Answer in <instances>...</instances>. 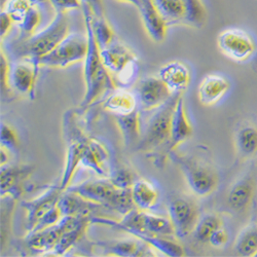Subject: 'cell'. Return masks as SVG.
Listing matches in <instances>:
<instances>
[{
    "instance_id": "obj_1",
    "label": "cell",
    "mask_w": 257,
    "mask_h": 257,
    "mask_svg": "<svg viewBox=\"0 0 257 257\" xmlns=\"http://www.w3.org/2000/svg\"><path fill=\"white\" fill-rule=\"evenodd\" d=\"M85 34L88 37V53L83 61V77L85 83V94L81 105L88 106L94 103L99 97L114 88V80L111 73L103 65L100 48L94 35L92 26L93 14L89 7L81 5Z\"/></svg>"
},
{
    "instance_id": "obj_2",
    "label": "cell",
    "mask_w": 257,
    "mask_h": 257,
    "mask_svg": "<svg viewBox=\"0 0 257 257\" xmlns=\"http://www.w3.org/2000/svg\"><path fill=\"white\" fill-rule=\"evenodd\" d=\"M181 96L180 92L173 93L162 106L156 109V113L147 123L142 140L137 145L138 151L152 153L154 160H156L155 164L160 168L165 165L164 151L170 140L173 114Z\"/></svg>"
},
{
    "instance_id": "obj_3",
    "label": "cell",
    "mask_w": 257,
    "mask_h": 257,
    "mask_svg": "<svg viewBox=\"0 0 257 257\" xmlns=\"http://www.w3.org/2000/svg\"><path fill=\"white\" fill-rule=\"evenodd\" d=\"M69 34V22L66 13L56 12L48 27L27 38L21 39L13 47V55L18 59H28L36 62L52 52Z\"/></svg>"
},
{
    "instance_id": "obj_4",
    "label": "cell",
    "mask_w": 257,
    "mask_h": 257,
    "mask_svg": "<svg viewBox=\"0 0 257 257\" xmlns=\"http://www.w3.org/2000/svg\"><path fill=\"white\" fill-rule=\"evenodd\" d=\"M67 190L75 192L89 201L101 204L106 208L112 209L121 215L137 208L132 199L131 188H118L109 178L89 180L75 186H69Z\"/></svg>"
},
{
    "instance_id": "obj_5",
    "label": "cell",
    "mask_w": 257,
    "mask_h": 257,
    "mask_svg": "<svg viewBox=\"0 0 257 257\" xmlns=\"http://www.w3.org/2000/svg\"><path fill=\"white\" fill-rule=\"evenodd\" d=\"M169 158L181 170L187 185L198 197H207L216 189L218 176L212 167L191 157L171 152Z\"/></svg>"
},
{
    "instance_id": "obj_6",
    "label": "cell",
    "mask_w": 257,
    "mask_h": 257,
    "mask_svg": "<svg viewBox=\"0 0 257 257\" xmlns=\"http://www.w3.org/2000/svg\"><path fill=\"white\" fill-rule=\"evenodd\" d=\"M88 53L87 34L69 33L49 54L41 57L36 65L51 68H65L74 63L84 61Z\"/></svg>"
},
{
    "instance_id": "obj_7",
    "label": "cell",
    "mask_w": 257,
    "mask_h": 257,
    "mask_svg": "<svg viewBox=\"0 0 257 257\" xmlns=\"http://www.w3.org/2000/svg\"><path fill=\"white\" fill-rule=\"evenodd\" d=\"M169 218L173 224L175 235L182 239L194 231L199 220L197 205L185 197H175L169 202Z\"/></svg>"
},
{
    "instance_id": "obj_8",
    "label": "cell",
    "mask_w": 257,
    "mask_h": 257,
    "mask_svg": "<svg viewBox=\"0 0 257 257\" xmlns=\"http://www.w3.org/2000/svg\"><path fill=\"white\" fill-rule=\"evenodd\" d=\"M217 44L225 56L238 62L249 59L256 49L250 35L240 29L224 30L219 34Z\"/></svg>"
},
{
    "instance_id": "obj_9",
    "label": "cell",
    "mask_w": 257,
    "mask_h": 257,
    "mask_svg": "<svg viewBox=\"0 0 257 257\" xmlns=\"http://www.w3.org/2000/svg\"><path fill=\"white\" fill-rule=\"evenodd\" d=\"M138 99L143 110H153L159 108L171 96L173 92L167 84L156 76H149L142 79L137 88Z\"/></svg>"
},
{
    "instance_id": "obj_10",
    "label": "cell",
    "mask_w": 257,
    "mask_h": 257,
    "mask_svg": "<svg viewBox=\"0 0 257 257\" xmlns=\"http://www.w3.org/2000/svg\"><path fill=\"white\" fill-rule=\"evenodd\" d=\"M26 60L16 62L11 66L10 85L19 94L33 97L39 66L33 61Z\"/></svg>"
},
{
    "instance_id": "obj_11",
    "label": "cell",
    "mask_w": 257,
    "mask_h": 257,
    "mask_svg": "<svg viewBox=\"0 0 257 257\" xmlns=\"http://www.w3.org/2000/svg\"><path fill=\"white\" fill-rule=\"evenodd\" d=\"M63 192L59 185L51 186L41 196L34 200L23 202L22 206L27 211V229L30 231L39 219L49 212L52 208L58 205Z\"/></svg>"
},
{
    "instance_id": "obj_12",
    "label": "cell",
    "mask_w": 257,
    "mask_h": 257,
    "mask_svg": "<svg viewBox=\"0 0 257 257\" xmlns=\"http://www.w3.org/2000/svg\"><path fill=\"white\" fill-rule=\"evenodd\" d=\"M192 135V126L187 117L185 111V105L183 101V97L181 96L176 104V108L173 114L172 119V127H171V136L169 143L164 151V159L169 158L171 152L175 149L189 139Z\"/></svg>"
},
{
    "instance_id": "obj_13",
    "label": "cell",
    "mask_w": 257,
    "mask_h": 257,
    "mask_svg": "<svg viewBox=\"0 0 257 257\" xmlns=\"http://www.w3.org/2000/svg\"><path fill=\"white\" fill-rule=\"evenodd\" d=\"M89 141V139H85L81 136V132L78 135H72L71 142L67 149L65 167H64L62 178L59 184L62 191H66L70 186L71 180L78 166L81 165V161L88 148Z\"/></svg>"
},
{
    "instance_id": "obj_14",
    "label": "cell",
    "mask_w": 257,
    "mask_h": 257,
    "mask_svg": "<svg viewBox=\"0 0 257 257\" xmlns=\"http://www.w3.org/2000/svg\"><path fill=\"white\" fill-rule=\"evenodd\" d=\"M100 55L103 65L112 76L117 75L128 65L137 61V57L130 49L115 41H113L110 46L101 50Z\"/></svg>"
},
{
    "instance_id": "obj_15",
    "label": "cell",
    "mask_w": 257,
    "mask_h": 257,
    "mask_svg": "<svg viewBox=\"0 0 257 257\" xmlns=\"http://www.w3.org/2000/svg\"><path fill=\"white\" fill-rule=\"evenodd\" d=\"M33 167H2V198L11 196L14 200H18L23 194V182L32 174Z\"/></svg>"
},
{
    "instance_id": "obj_16",
    "label": "cell",
    "mask_w": 257,
    "mask_h": 257,
    "mask_svg": "<svg viewBox=\"0 0 257 257\" xmlns=\"http://www.w3.org/2000/svg\"><path fill=\"white\" fill-rule=\"evenodd\" d=\"M58 207L60 208L63 216L74 215L89 217H94V212L106 208L101 204L84 199L81 196L70 190H66L63 192V195L61 196L60 201L58 203Z\"/></svg>"
},
{
    "instance_id": "obj_17",
    "label": "cell",
    "mask_w": 257,
    "mask_h": 257,
    "mask_svg": "<svg viewBox=\"0 0 257 257\" xmlns=\"http://www.w3.org/2000/svg\"><path fill=\"white\" fill-rule=\"evenodd\" d=\"M138 11L149 37L156 42H162L166 38L168 24L156 9L153 0H142Z\"/></svg>"
},
{
    "instance_id": "obj_18",
    "label": "cell",
    "mask_w": 257,
    "mask_h": 257,
    "mask_svg": "<svg viewBox=\"0 0 257 257\" xmlns=\"http://www.w3.org/2000/svg\"><path fill=\"white\" fill-rule=\"evenodd\" d=\"M159 77L167 84L171 92L182 93L189 84L190 72L183 63L174 61L166 64L160 69Z\"/></svg>"
},
{
    "instance_id": "obj_19",
    "label": "cell",
    "mask_w": 257,
    "mask_h": 257,
    "mask_svg": "<svg viewBox=\"0 0 257 257\" xmlns=\"http://www.w3.org/2000/svg\"><path fill=\"white\" fill-rule=\"evenodd\" d=\"M109 156L102 143L97 140H90L87 151L81 161V165L93 170L100 177L109 175Z\"/></svg>"
},
{
    "instance_id": "obj_20",
    "label": "cell",
    "mask_w": 257,
    "mask_h": 257,
    "mask_svg": "<svg viewBox=\"0 0 257 257\" xmlns=\"http://www.w3.org/2000/svg\"><path fill=\"white\" fill-rule=\"evenodd\" d=\"M230 84L228 80L216 74L207 75L199 85L198 96L203 105L215 104L228 90Z\"/></svg>"
},
{
    "instance_id": "obj_21",
    "label": "cell",
    "mask_w": 257,
    "mask_h": 257,
    "mask_svg": "<svg viewBox=\"0 0 257 257\" xmlns=\"http://www.w3.org/2000/svg\"><path fill=\"white\" fill-rule=\"evenodd\" d=\"M255 192V183L250 177L235 182L229 189L226 198L228 207L234 212H243L251 204Z\"/></svg>"
},
{
    "instance_id": "obj_22",
    "label": "cell",
    "mask_w": 257,
    "mask_h": 257,
    "mask_svg": "<svg viewBox=\"0 0 257 257\" xmlns=\"http://www.w3.org/2000/svg\"><path fill=\"white\" fill-rule=\"evenodd\" d=\"M115 122L125 146H133L140 139V114L136 109L130 113L115 114Z\"/></svg>"
},
{
    "instance_id": "obj_23",
    "label": "cell",
    "mask_w": 257,
    "mask_h": 257,
    "mask_svg": "<svg viewBox=\"0 0 257 257\" xmlns=\"http://www.w3.org/2000/svg\"><path fill=\"white\" fill-rule=\"evenodd\" d=\"M131 194L135 206L142 211L153 208L158 200L156 188L146 180L135 181L131 187Z\"/></svg>"
},
{
    "instance_id": "obj_24",
    "label": "cell",
    "mask_w": 257,
    "mask_h": 257,
    "mask_svg": "<svg viewBox=\"0 0 257 257\" xmlns=\"http://www.w3.org/2000/svg\"><path fill=\"white\" fill-rule=\"evenodd\" d=\"M104 108L115 114H125L137 109V102L131 93L119 90L105 100Z\"/></svg>"
},
{
    "instance_id": "obj_25",
    "label": "cell",
    "mask_w": 257,
    "mask_h": 257,
    "mask_svg": "<svg viewBox=\"0 0 257 257\" xmlns=\"http://www.w3.org/2000/svg\"><path fill=\"white\" fill-rule=\"evenodd\" d=\"M92 218L93 217H83L82 220L72 229L66 231L64 233L59 243L56 245L53 252L55 255H63L65 254L67 251H69L76 243H78L83 234L87 231L90 224H92Z\"/></svg>"
},
{
    "instance_id": "obj_26",
    "label": "cell",
    "mask_w": 257,
    "mask_h": 257,
    "mask_svg": "<svg viewBox=\"0 0 257 257\" xmlns=\"http://www.w3.org/2000/svg\"><path fill=\"white\" fill-rule=\"evenodd\" d=\"M235 146L241 158L254 156L257 153V128L253 125L242 126L235 134Z\"/></svg>"
},
{
    "instance_id": "obj_27",
    "label": "cell",
    "mask_w": 257,
    "mask_h": 257,
    "mask_svg": "<svg viewBox=\"0 0 257 257\" xmlns=\"http://www.w3.org/2000/svg\"><path fill=\"white\" fill-rule=\"evenodd\" d=\"M184 7L183 22L191 27L201 28L207 20V11L202 0H181Z\"/></svg>"
},
{
    "instance_id": "obj_28",
    "label": "cell",
    "mask_w": 257,
    "mask_h": 257,
    "mask_svg": "<svg viewBox=\"0 0 257 257\" xmlns=\"http://www.w3.org/2000/svg\"><path fill=\"white\" fill-rule=\"evenodd\" d=\"M234 250L241 256H255L257 252V225L246 226L238 235Z\"/></svg>"
},
{
    "instance_id": "obj_29",
    "label": "cell",
    "mask_w": 257,
    "mask_h": 257,
    "mask_svg": "<svg viewBox=\"0 0 257 257\" xmlns=\"http://www.w3.org/2000/svg\"><path fill=\"white\" fill-rule=\"evenodd\" d=\"M153 3L168 25L183 21L184 7L181 0H153Z\"/></svg>"
},
{
    "instance_id": "obj_30",
    "label": "cell",
    "mask_w": 257,
    "mask_h": 257,
    "mask_svg": "<svg viewBox=\"0 0 257 257\" xmlns=\"http://www.w3.org/2000/svg\"><path fill=\"white\" fill-rule=\"evenodd\" d=\"M222 226L221 219L215 214H206L199 218L196 227L192 231L196 241L199 243H209L212 233Z\"/></svg>"
},
{
    "instance_id": "obj_31",
    "label": "cell",
    "mask_w": 257,
    "mask_h": 257,
    "mask_svg": "<svg viewBox=\"0 0 257 257\" xmlns=\"http://www.w3.org/2000/svg\"><path fill=\"white\" fill-rule=\"evenodd\" d=\"M139 241L132 240H121V241H113L108 243H97L99 246H103L105 250L110 251L113 255L117 256H141L143 255L142 251L146 249V247L142 246Z\"/></svg>"
},
{
    "instance_id": "obj_32",
    "label": "cell",
    "mask_w": 257,
    "mask_h": 257,
    "mask_svg": "<svg viewBox=\"0 0 257 257\" xmlns=\"http://www.w3.org/2000/svg\"><path fill=\"white\" fill-rule=\"evenodd\" d=\"M92 26L100 50L110 46L114 41V31L105 17H92Z\"/></svg>"
},
{
    "instance_id": "obj_33",
    "label": "cell",
    "mask_w": 257,
    "mask_h": 257,
    "mask_svg": "<svg viewBox=\"0 0 257 257\" xmlns=\"http://www.w3.org/2000/svg\"><path fill=\"white\" fill-rule=\"evenodd\" d=\"M145 232L157 235H173L174 227L169 217L145 213Z\"/></svg>"
},
{
    "instance_id": "obj_34",
    "label": "cell",
    "mask_w": 257,
    "mask_h": 257,
    "mask_svg": "<svg viewBox=\"0 0 257 257\" xmlns=\"http://www.w3.org/2000/svg\"><path fill=\"white\" fill-rule=\"evenodd\" d=\"M40 21L41 16L39 10L37 9V7H31L24 16L23 20L18 24L21 31V35H22V39L34 34V31L38 27Z\"/></svg>"
},
{
    "instance_id": "obj_35",
    "label": "cell",
    "mask_w": 257,
    "mask_h": 257,
    "mask_svg": "<svg viewBox=\"0 0 257 257\" xmlns=\"http://www.w3.org/2000/svg\"><path fill=\"white\" fill-rule=\"evenodd\" d=\"M31 7L27 0H7L6 5L3 6V10L11 15L16 24H19Z\"/></svg>"
},
{
    "instance_id": "obj_36",
    "label": "cell",
    "mask_w": 257,
    "mask_h": 257,
    "mask_svg": "<svg viewBox=\"0 0 257 257\" xmlns=\"http://www.w3.org/2000/svg\"><path fill=\"white\" fill-rule=\"evenodd\" d=\"M109 175H110L109 176L110 181L116 187L121 188V189L131 188L135 182L132 171L128 170L127 168H124V167L115 169Z\"/></svg>"
},
{
    "instance_id": "obj_37",
    "label": "cell",
    "mask_w": 257,
    "mask_h": 257,
    "mask_svg": "<svg viewBox=\"0 0 257 257\" xmlns=\"http://www.w3.org/2000/svg\"><path fill=\"white\" fill-rule=\"evenodd\" d=\"M62 217H63V214L57 205L54 208H52L49 212H47L29 232L39 231L42 229H46L52 225H55L56 223H58L61 220Z\"/></svg>"
},
{
    "instance_id": "obj_38",
    "label": "cell",
    "mask_w": 257,
    "mask_h": 257,
    "mask_svg": "<svg viewBox=\"0 0 257 257\" xmlns=\"http://www.w3.org/2000/svg\"><path fill=\"white\" fill-rule=\"evenodd\" d=\"M0 140H2V147H5L9 151H14L19 145V140L17 133L13 127L9 124L2 123V135H0Z\"/></svg>"
},
{
    "instance_id": "obj_39",
    "label": "cell",
    "mask_w": 257,
    "mask_h": 257,
    "mask_svg": "<svg viewBox=\"0 0 257 257\" xmlns=\"http://www.w3.org/2000/svg\"><path fill=\"white\" fill-rule=\"evenodd\" d=\"M56 12L66 13L71 10L80 9L81 2L80 0H49Z\"/></svg>"
},
{
    "instance_id": "obj_40",
    "label": "cell",
    "mask_w": 257,
    "mask_h": 257,
    "mask_svg": "<svg viewBox=\"0 0 257 257\" xmlns=\"http://www.w3.org/2000/svg\"><path fill=\"white\" fill-rule=\"evenodd\" d=\"M10 72H11V66L9 64L8 58L6 57L5 53L2 51V58H0V73H2V90L5 91V89L11 88L10 85Z\"/></svg>"
},
{
    "instance_id": "obj_41",
    "label": "cell",
    "mask_w": 257,
    "mask_h": 257,
    "mask_svg": "<svg viewBox=\"0 0 257 257\" xmlns=\"http://www.w3.org/2000/svg\"><path fill=\"white\" fill-rule=\"evenodd\" d=\"M227 241H228V233L222 226L214 231L209 239L210 245L215 248H221L225 246Z\"/></svg>"
},
{
    "instance_id": "obj_42",
    "label": "cell",
    "mask_w": 257,
    "mask_h": 257,
    "mask_svg": "<svg viewBox=\"0 0 257 257\" xmlns=\"http://www.w3.org/2000/svg\"><path fill=\"white\" fill-rule=\"evenodd\" d=\"M14 23L15 22L11 15L7 11L2 10V14H0V25H2L0 26V32H2V39H4L6 35H8Z\"/></svg>"
},
{
    "instance_id": "obj_43",
    "label": "cell",
    "mask_w": 257,
    "mask_h": 257,
    "mask_svg": "<svg viewBox=\"0 0 257 257\" xmlns=\"http://www.w3.org/2000/svg\"><path fill=\"white\" fill-rule=\"evenodd\" d=\"M81 5L90 8L94 17H105L103 0H80Z\"/></svg>"
},
{
    "instance_id": "obj_44",
    "label": "cell",
    "mask_w": 257,
    "mask_h": 257,
    "mask_svg": "<svg viewBox=\"0 0 257 257\" xmlns=\"http://www.w3.org/2000/svg\"><path fill=\"white\" fill-rule=\"evenodd\" d=\"M9 153H10L9 149H7L5 147H2V161H0V165H2V167H4L6 164L8 165V163L10 161L9 160L10 159Z\"/></svg>"
},
{
    "instance_id": "obj_45",
    "label": "cell",
    "mask_w": 257,
    "mask_h": 257,
    "mask_svg": "<svg viewBox=\"0 0 257 257\" xmlns=\"http://www.w3.org/2000/svg\"><path fill=\"white\" fill-rule=\"evenodd\" d=\"M118 2H122V3H127V4H131L133 6H135L137 9L140 7L142 0H118Z\"/></svg>"
},
{
    "instance_id": "obj_46",
    "label": "cell",
    "mask_w": 257,
    "mask_h": 257,
    "mask_svg": "<svg viewBox=\"0 0 257 257\" xmlns=\"http://www.w3.org/2000/svg\"><path fill=\"white\" fill-rule=\"evenodd\" d=\"M27 2L32 6V7H37V6H40L42 4H45L47 2H49V0H27Z\"/></svg>"
},
{
    "instance_id": "obj_47",
    "label": "cell",
    "mask_w": 257,
    "mask_h": 257,
    "mask_svg": "<svg viewBox=\"0 0 257 257\" xmlns=\"http://www.w3.org/2000/svg\"><path fill=\"white\" fill-rule=\"evenodd\" d=\"M255 257H257V252H256V254H255Z\"/></svg>"
}]
</instances>
